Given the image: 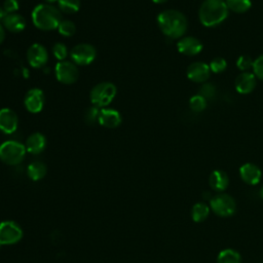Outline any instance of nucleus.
Instances as JSON below:
<instances>
[{"label": "nucleus", "instance_id": "f257e3e1", "mask_svg": "<svg viewBox=\"0 0 263 263\" xmlns=\"http://www.w3.org/2000/svg\"><path fill=\"white\" fill-rule=\"evenodd\" d=\"M157 25L160 31L170 38H180L187 30L186 16L179 10L166 9L157 15Z\"/></svg>", "mask_w": 263, "mask_h": 263}, {"label": "nucleus", "instance_id": "f03ea898", "mask_svg": "<svg viewBox=\"0 0 263 263\" xmlns=\"http://www.w3.org/2000/svg\"><path fill=\"white\" fill-rule=\"evenodd\" d=\"M32 21L34 26L42 31L58 29L62 22L61 10L52 4L42 3L37 5L32 11Z\"/></svg>", "mask_w": 263, "mask_h": 263}, {"label": "nucleus", "instance_id": "7ed1b4c3", "mask_svg": "<svg viewBox=\"0 0 263 263\" xmlns=\"http://www.w3.org/2000/svg\"><path fill=\"white\" fill-rule=\"evenodd\" d=\"M228 10L223 0H204L199 8V21L205 27H215L226 20Z\"/></svg>", "mask_w": 263, "mask_h": 263}, {"label": "nucleus", "instance_id": "20e7f679", "mask_svg": "<svg viewBox=\"0 0 263 263\" xmlns=\"http://www.w3.org/2000/svg\"><path fill=\"white\" fill-rule=\"evenodd\" d=\"M26 152L25 145L9 140L0 145V160L8 165H15L24 160Z\"/></svg>", "mask_w": 263, "mask_h": 263}, {"label": "nucleus", "instance_id": "39448f33", "mask_svg": "<svg viewBox=\"0 0 263 263\" xmlns=\"http://www.w3.org/2000/svg\"><path fill=\"white\" fill-rule=\"evenodd\" d=\"M116 86L108 81H104L95 85L90 92L89 99L93 106L98 108H104L108 106L116 96Z\"/></svg>", "mask_w": 263, "mask_h": 263}, {"label": "nucleus", "instance_id": "423d86ee", "mask_svg": "<svg viewBox=\"0 0 263 263\" xmlns=\"http://www.w3.org/2000/svg\"><path fill=\"white\" fill-rule=\"evenodd\" d=\"M212 211L220 217H230L236 211V202L232 196L226 193H219L210 200Z\"/></svg>", "mask_w": 263, "mask_h": 263}, {"label": "nucleus", "instance_id": "0eeeda50", "mask_svg": "<svg viewBox=\"0 0 263 263\" xmlns=\"http://www.w3.org/2000/svg\"><path fill=\"white\" fill-rule=\"evenodd\" d=\"M97 55L96 48L88 43H80L75 45L71 51L70 57L72 62L79 66H86L89 65Z\"/></svg>", "mask_w": 263, "mask_h": 263}, {"label": "nucleus", "instance_id": "6e6552de", "mask_svg": "<svg viewBox=\"0 0 263 263\" xmlns=\"http://www.w3.org/2000/svg\"><path fill=\"white\" fill-rule=\"evenodd\" d=\"M57 79L64 84H72L76 82L79 72L75 63L70 61H60L54 68Z\"/></svg>", "mask_w": 263, "mask_h": 263}, {"label": "nucleus", "instance_id": "1a4fd4ad", "mask_svg": "<svg viewBox=\"0 0 263 263\" xmlns=\"http://www.w3.org/2000/svg\"><path fill=\"white\" fill-rule=\"evenodd\" d=\"M23 237V230L13 221H3L0 223V245H13Z\"/></svg>", "mask_w": 263, "mask_h": 263}, {"label": "nucleus", "instance_id": "9d476101", "mask_svg": "<svg viewBox=\"0 0 263 263\" xmlns=\"http://www.w3.org/2000/svg\"><path fill=\"white\" fill-rule=\"evenodd\" d=\"M27 59L29 64L33 68H42L48 61V53L46 48L40 43L32 44L27 52Z\"/></svg>", "mask_w": 263, "mask_h": 263}, {"label": "nucleus", "instance_id": "9b49d317", "mask_svg": "<svg viewBox=\"0 0 263 263\" xmlns=\"http://www.w3.org/2000/svg\"><path fill=\"white\" fill-rule=\"evenodd\" d=\"M26 109L31 113H38L44 106V95L39 88H31L27 91L24 99Z\"/></svg>", "mask_w": 263, "mask_h": 263}, {"label": "nucleus", "instance_id": "f8f14e48", "mask_svg": "<svg viewBox=\"0 0 263 263\" xmlns=\"http://www.w3.org/2000/svg\"><path fill=\"white\" fill-rule=\"evenodd\" d=\"M18 125V117L16 113L9 109L3 108L0 110V130L4 134H12Z\"/></svg>", "mask_w": 263, "mask_h": 263}, {"label": "nucleus", "instance_id": "ddd939ff", "mask_svg": "<svg viewBox=\"0 0 263 263\" xmlns=\"http://www.w3.org/2000/svg\"><path fill=\"white\" fill-rule=\"evenodd\" d=\"M177 48L182 54L196 55L202 50L203 45L197 38L193 36H186L178 41Z\"/></svg>", "mask_w": 263, "mask_h": 263}, {"label": "nucleus", "instance_id": "4468645a", "mask_svg": "<svg viewBox=\"0 0 263 263\" xmlns=\"http://www.w3.org/2000/svg\"><path fill=\"white\" fill-rule=\"evenodd\" d=\"M210 66L202 62H195L187 68V77L194 82H204L210 77Z\"/></svg>", "mask_w": 263, "mask_h": 263}, {"label": "nucleus", "instance_id": "2eb2a0df", "mask_svg": "<svg viewBox=\"0 0 263 263\" xmlns=\"http://www.w3.org/2000/svg\"><path fill=\"white\" fill-rule=\"evenodd\" d=\"M241 180L249 185H256L260 182L262 173L261 170L254 163H245L239 168Z\"/></svg>", "mask_w": 263, "mask_h": 263}, {"label": "nucleus", "instance_id": "dca6fc26", "mask_svg": "<svg viewBox=\"0 0 263 263\" xmlns=\"http://www.w3.org/2000/svg\"><path fill=\"white\" fill-rule=\"evenodd\" d=\"M99 123L107 128H115L121 123V115L115 109L103 108L100 110Z\"/></svg>", "mask_w": 263, "mask_h": 263}, {"label": "nucleus", "instance_id": "f3484780", "mask_svg": "<svg viewBox=\"0 0 263 263\" xmlns=\"http://www.w3.org/2000/svg\"><path fill=\"white\" fill-rule=\"evenodd\" d=\"M256 86L255 75L250 72H242L235 79V89L239 93L247 95L253 91Z\"/></svg>", "mask_w": 263, "mask_h": 263}, {"label": "nucleus", "instance_id": "a211bd4d", "mask_svg": "<svg viewBox=\"0 0 263 263\" xmlns=\"http://www.w3.org/2000/svg\"><path fill=\"white\" fill-rule=\"evenodd\" d=\"M25 147L27 152L31 154H39L46 147V138L41 133H34L26 140Z\"/></svg>", "mask_w": 263, "mask_h": 263}, {"label": "nucleus", "instance_id": "6ab92c4d", "mask_svg": "<svg viewBox=\"0 0 263 263\" xmlns=\"http://www.w3.org/2000/svg\"><path fill=\"white\" fill-rule=\"evenodd\" d=\"M3 25H4V28L7 29L9 32L18 33L26 28L27 22L23 15L14 12V13H9L5 16V18L3 20Z\"/></svg>", "mask_w": 263, "mask_h": 263}, {"label": "nucleus", "instance_id": "aec40b11", "mask_svg": "<svg viewBox=\"0 0 263 263\" xmlns=\"http://www.w3.org/2000/svg\"><path fill=\"white\" fill-rule=\"evenodd\" d=\"M209 184H210V186L213 190L218 191V192H222L228 187L229 178H228V176L225 172L220 171V170H216V171L212 172V174L210 175Z\"/></svg>", "mask_w": 263, "mask_h": 263}, {"label": "nucleus", "instance_id": "412c9836", "mask_svg": "<svg viewBox=\"0 0 263 263\" xmlns=\"http://www.w3.org/2000/svg\"><path fill=\"white\" fill-rule=\"evenodd\" d=\"M27 172L31 180L38 181L46 175V165L41 161H34L29 164Z\"/></svg>", "mask_w": 263, "mask_h": 263}, {"label": "nucleus", "instance_id": "4be33fe9", "mask_svg": "<svg viewBox=\"0 0 263 263\" xmlns=\"http://www.w3.org/2000/svg\"><path fill=\"white\" fill-rule=\"evenodd\" d=\"M217 263H241V258L235 250L225 249L219 253Z\"/></svg>", "mask_w": 263, "mask_h": 263}, {"label": "nucleus", "instance_id": "5701e85b", "mask_svg": "<svg viewBox=\"0 0 263 263\" xmlns=\"http://www.w3.org/2000/svg\"><path fill=\"white\" fill-rule=\"evenodd\" d=\"M210 214V208L204 202H197L192 206L191 217L194 222L204 221Z\"/></svg>", "mask_w": 263, "mask_h": 263}, {"label": "nucleus", "instance_id": "b1692460", "mask_svg": "<svg viewBox=\"0 0 263 263\" xmlns=\"http://www.w3.org/2000/svg\"><path fill=\"white\" fill-rule=\"evenodd\" d=\"M225 3L228 9L236 13H243L248 11L252 5L251 0H225Z\"/></svg>", "mask_w": 263, "mask_h": 263}, {"label": "nucleus", "instance_id": "393cba45", "mask_svg": "<svg viewBox=\"0 0 263 263\" xmlns=\"http://www.w3.org/2000/svg\"><path fill=\"white\" fill-rule=\"evenodd\" d=\"M59 9L65 13H75L80 8V0H59Z\"/></svg>", "mask_w": 263, "mask_h": 263}, {"label": "nucleus", "instance_id": "a878e982", "mask_svg": "<svg viewBox=\"0 0 263 263\" xmlns=\"http://www.w3.org/2000/svg\"><path fill=\"white\" fill-rule=\"evenodd\" d=\"M58 31L61 35L65 37H71L76 32V26L70 20H62V22L58 27Z\"/></svg>", "mask_w": 263, "mask_h": 263}, {"label": "nucleus", "instance_id": "bb28decb", "mask_svg": "<svg viewBox=\"0 0 263 263\" xmlns=\"http://www.w3.org/2000/svg\"><path fill=\"white\" fill-rule=\"evenodd\" d=\"M189 106H190L192 111H194V112H201L206 107V100L202 96H200V95H195V96L190 98Z\"/></svg>", "mask_w": 263, "mask_h": 263}, {"label": "nucleus", "instance_id": "cd10ccee", "mask_svg": "<svg viewBox=\"0 0 263 263\" xmlns=\"http://www.w3.org/2000/svg\"><path fill=\"white\" fill-rule=\"evenodd\" d=\"M99 116H100L99 108L96 106L89 107L84 112V121L88 125H95L96 123H99Z\"/></svg>", "mask_w": 263, "mask_h": 263}, {"label": "nucleus", "instance_id": "c85d7f7f", "mask_svg": "<svg viewBox=\"0 0 263 263\" xmlns=\"http://www.w3.org/2000/svg\"><path fill=\"white\" fill-rule=\"evenodd\" d=\"M210 69L214 73H221L227 68V62L223 58H215L210 63Z\"/></svg>", "mask_w": 263, "mask_h": 263}, {"label": "nucleus", "instance_id": "c756f323", "mask_svg": "<svg viewBox=\"0 0 263 263\" xmlns=\"http://www.w3.org/2000/svg\"><path fill=\"white\" fill-rule=\"evenodd\" d=\"M52 52H53V55L55 57L57 60L65 61V59L68 55V48H67V46L64 43L58 42V43H55L53 45Z\"/></svg>", "mask_w": 263, "mask_h": 263}, {"label": "nucleus", "instance_id": "7c9ffc66", "mask_svg": "<svg viewBox=\"0 0 263 263\" xmlns=\"http://www.w3.org/2000/svg\"><path fill=\"white\" fill-rule=\"evenodd\" d=\"M253 63H254V61L251 59V57H249L247 54H242L237 59L236 66L239 70L247 71V70L253 68Z\"/></svg>", "mask_w": 263, "mask_h": 263}, {"label": "nucleus", "instance_id": "2f4dec72", "mask_svg": "<svg viewBox=\"0 0 263 263\" xmlns=\"http://www.w3.org/2000/svg\"><path fill=\"white\" fill-rule=\"evenodd\" d=\"M253 72L256 77L263 80V54L259 55L253 63Z\"/></svg>", "mask_w": 263, "mask_h": 263}, {"label": "nucleus", "instance_id": "473e14b6", "mask_svg": "<svg viewBox=\"0 0 263 263\" xmlns=\"http://www.w3.org/2000/svg\"><path fill=\"white\" fill-rule=\"evenodd\" d=\"M216 93V88L211 83H205L200 87V96H202L205 100L212 99Z\"/></svg>", "mask_w": 263, "mask_h": 263}, {"label": "nucleus", "instance_id": "72a5a7b5", "mask_svg": "<svg viewBox=\"0 0 263 263\" xmlns=\"http://www.w3.org/2000/svg\"><path fill=\"white\" fill-rule=\"evenodd\" d=\"M3 8L6 11L7 14L9 13H14L15 11L18 10L20 4L17 0H4L3 3Z\"/></svg>", "mask_w": 263, "mask_h": 263}, {"label": "nucleus", "instance_id": "f704fd0d", "mask_svg": "<svg viewBox=\"0 0 263 263\" xmlns=\"http://www.w3.org/2000/svg\"><path fill=\"white\" fill-rule=\"evenodd\" d=\"M5 38V31H4V27L0 24V44L4 41Z\"/></svg>", "mask_w": 263, "mask_h": 263}, {"label": "nucleus", "instance_id": "c9c22d12", "mask_svg": "<svg viewBox=\"0 0 263 263\" xmlns=\"http://www.w3.org/2000/svg\"><path fill=\"white\" fill-rule=\"evenodd\" d=\"M7 15L6 11L4 10L3 6H0V22H3V20L5 18V16Z\"/></svg>", "mask_w": 263, "mask_h": 263}, {"label": "nucleus", "instance_id": "e433bc0d", "mask_svg": "<svg viewBox=\"0 0 263 263\" xmlns=\"http://www.w3.org/2000/svg\"><path fill=\"white\" fill-rule=\"evenodd\" d=\"M154 3H157V4H160V3H164L166 2L167 0H152Z\"/></svg>", "mask_w": 263, "mask_h": 263}, {"label": "nucleus", "instance_id": "4c0bfd02", "mask_svg": "<svg viewBox=\"0 0 263 263\" xmlns=\"http://www.w3.org/2000/svg\"><path fill=\"white\" fill-rule=\"evenodd\" d=\"M45 2H47L48 4H51V3H54V2H58L59 0H44Z\"/></svg>", "mask_w": 263, "mask_h": 263}, {"label": "nucleus", "instance_id": "58836bf2", "mask_svg": "<svg viewBox=\"0 0 263 263\" xmlns=\"http://www.w3.org/2000/svg\"><path fill=\"white\" fill-rule=\"evenodd\" d=\"M260 196L263 198V186H262V188L260 189Z\"/></svg>", "mask_w": 263, "mask_h": 263}]
</instances>
